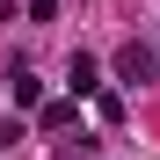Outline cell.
Here are the masks:
<instances>
[{"label": "cell", "instance_id": "obj_1", "mask_svg": "<svg viewBox=\"0 0 160 160\" xmlns=\"http://www.w3.org/2000/svg\"><path fill=\"white\" fill-rule=\"evenodd\" d=\"M117 73L131 80V88H138V80H153V51H146V44H124V51H117Z\"/></svg>", "mask_w": 160, "mask_h": 160}]
</instances>
